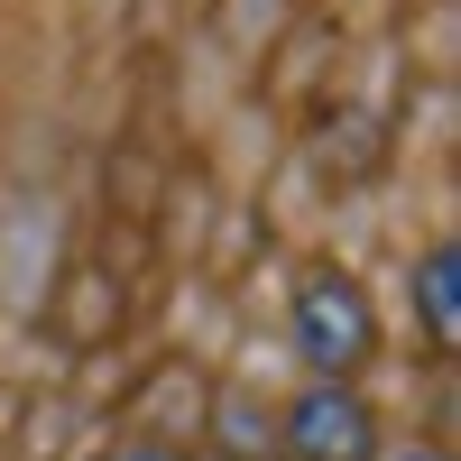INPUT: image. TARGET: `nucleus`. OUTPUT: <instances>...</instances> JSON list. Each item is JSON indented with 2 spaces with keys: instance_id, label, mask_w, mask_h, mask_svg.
Masks as SVG:
<instances>
[{
  "instance_id": "obj_4",
  "label": "nucleus",
  "mask_w": 461,
  "mask_h": 461,
  "mask_svg": "<svg viewBox=\"0 0 461 461\" xmlns=\"http://www.w3.org/2000/svg\"><path fill=\"white\" fill-rule=\"evenodd\" d=\"M111 461H185V452H167V443H121Z\"/></svg>"
},
{
  "instance_id": "obj_2",
  "label": "nucleus",
  "mask_w": 461,
  "mask_h": 461,
  "mask_svg": "<svg viewBox=\"0 0 461 461\" xmlns=\"http://www.w3.org/2000/svg\"><path fill=\"white\" fill-rule=\"evenodd\" d=\"M286 443H295L304 461H369V406H360L351 388H314V397H295Z\"/></svg>"
},
{
  "instance_id": "obj_3",
  "label": "nucleus",
  "mask_w": 461,
  "mask_h": 461,
  "mask_svg": "<svg viewBox=\"0 0 461 461\" xmlns=\"http://www.w3.org/2000/svg\"><path fill=\"white\" fill-rule=\"evenodd\" d=\"M425 323H434V341L461 332V267H452V249L425 258Z\"/></svg>"
},
{
  "instance_id": "obj_5",
  "label": "nucleus",
  "mask_w": 461,
  "mask_h": 461,
  "mask_svg": "<svg viewBox=\"0 0 461 461\" xmlns=\"http://www.w3.org/2000/svg\"><path fill=\"white\" fill-rule=\"evenodd\" d=\"M397 461H434V452H397Z\"/></svg>"
},
{
  "instance_id": "obj_1",
  "label": "nucleus",
  "mask_w": 461,
  "mask_h": 461,
  "mask_svg": "<svg viewBox=\"0 0 461 461\" xmlns=\"http://www.w3.org/2000/svg\"><path fill=\"white\" fill-rule=\"evenodd\" d=\"M369 341H378V323H369V295L351 277H314L295 295V351L314 369H351Z\"/></svg>"
}]
</instances>
